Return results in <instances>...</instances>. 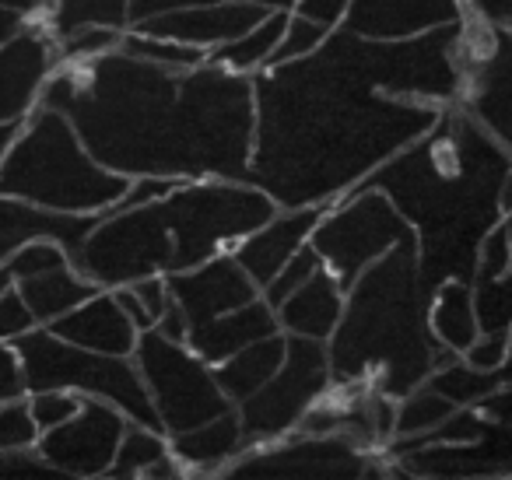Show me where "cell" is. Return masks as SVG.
I'll use <instances>...</instances> for the list:
<instances>
[{
	"label": "cell",
	"mask_w": 512,
	"mask_h": 480,
	"mask_svg": "<svg viewBox=\"0 0 512 480\" xmlns=\"http://www.w3.org/2000/svg\"><path fill=\"white\" fill-rule=\"evenodd\" d=\"M330 29H323V25L309 22V18H299L288 11V25L285 32H281L278 46H274L271 60H267V67H278V64H292V60L306 57V53H313L316 46L327 39Z\"/></svg>",
	"instance_id": "obj_33"
},
{
	"label": "cell",
	"mask_w": 512,
	"mask_h": 480,
	"mask_svg": "<svg viewBox=\"0 0 512 480\" xmlns=\"http://www.w3.org/2000/svg\"><path fill=\"white\" fill-rule=\"evenodd\" d=\"M32 326H36V319H32L29 305L22 302L15 284H11L8 291H0V340L22 337V333L32 330Z\"/></svg>",
	"instance_id": "obj_39"
},
{
	"label": "cell",
	"mask_w": 512,
	"mask_h": 480,
	"mask_svg": "<svg viewBox=\"0 0 512 480\" xmlns=\"http://www.w3.org/2000/svg\"><path fill=\"white\" fill-rule=\"evenodd\" d=\"M320 267H323L320 253H316V249L306 242V246H299V249H295V253L288 256L285 263H281V270H278V274H274L271 281H267L264 288H260V298H264V302L274 309V305H278L281 298L288 295V291H295L302 281H306V277H313Z\"/></svg>",
	"instance_id": "obj_32"
},
{
	"label": "cell",
	"mask_w": 512,
	"mask_h": 480,
	"mask_svg": "<svg viewBox=\"0 0 512 480\" xmlns=\"http://www.w3.org/2000/svg\"><path fill=\"white\" fill-rule=\"evenodd\" d=\"M425 386H432L439 396H446L453 407H477L484 396H491L495 389L505 386V368L495 372H481V368L467 365V361L456 354V358L442 361L428 372Z\"/></svg>",
	"instance_id": "obj_25"
},
{
	"label": "cell",
	"mask_w": 512,
	"mask_h": 480,
	"mask_svg": "<svg viewBox=\"0 0 512 480\" xmlns=\"http://www.w3.org/2000/svg\"><path fill=\"white\" fill-rule=\"evenodd\" d=\"M43 25L53 39L67 36L85 25H106V29H127L130 0H53L43 15Z\"/></svg>",
	"instance_id": "obj_26"
},
{
	"label": "cell",
	"mask_w": 512,
	"mask_h": 480,
	"mask_svg": "<svg viewBox=\"0 0 512 480\" xmlns=\"http://www.w3.org/2000/svg\"><path fill=\"white\" fill-rule=\"evenodd\" d=\"M460 18V0H351L341 25L369 39H404Z\"/></svg>",
	"instance_id": "obj_15"
},
{
	"label": "cell",
	"mask_w": 512,
	"mask_h": 480,
	"mask_svg": "<svg viewBox=\"0 0 512 480\" xmlns=\"http://www.w3.org/2000/svg\"><path fill=\"white\" fill-rule=\"evenodd\" d=\"M169 452V438L162 431L148 428V424H137V421H127L120 435V445H116V456L109 463L106 477L113 480H130V477H141L158 456Z\"/></svg>",
	"instance_id": "obj_28"
},
{
	"label": "cell",
	"mask_w": 512,
	"mask_h": 480,
	"mask_svg": "<svg viewBox=\"0 0 512 480\" xmlns=\"http://www.w3.org/2000/svg\"><path fill=\"white\" fill-rule=\"evenodd\" d=\"M218 477L232 480H355L383 477V466L369 449L355 445L348 435H306L288 431L264 445H249L221 466Z\"/></svg>",
	"instance_id": "obj_9"
},
{
	"label": "cell",
	"mask_w": 512,
	"mask_h": 480,
	"mask_svg": "<svg viewBox=\"0 0 512 480\" xmlns=\"http://www.w3.org/2000/svg\"><path fill=\"white\" fill-rule=\"evenodd\" d=\"M123 428H127V414L120 407L99 396H85L78 414L39 431L36 452L60 477H106Z\"/></svg>",
	"instance_id": "obj_10"
},
{
	"label": "cell",
	"mask_w": 512,
	"mask_h": 480,
	"mask_svg": "<svg viewBox=\"0 0 512 480\" xmlns=\"http://www.w3.org/2000/svg\"><path fill=\"white\" fill-rule=\"evenodd\" d=\"M22 302L29 305L36 326H50L53 319H60L64 312H71L78 302H85L88 295H95V284L85 281L71 263L64 267L43 270V274H29L22 281H15Z\"/></svg>",
	"instance_id": "obj_23"
},
{
	"label": "cell",
	"mask_w": 512,
	"mask_h": 480,
	"mask_svg": "<svg viewBox=\"0 0 512 480\" xmlns=\"http://www.w3.org/2000/svg\"><path fill=\"white\" fill-rule=\"evenodd\" d=\"M327 204H306V207H278L271 218L260 228H253L249 235H242L228 253L249 274V281L256 288H264L274 274L281 270V263L295 253L299 246L309 242V232L316 228V221L323 218Z\"/></svg>",
	"instance_id": "obj_14"
},
{
	"label": "cell",
	"mask_w": 512,
	"mask_h": 480,
	"mask_svg": "<svg viewBox=\"0 0 512 480\" xmlns=\"http://www.w3.org/2000/svg\"><path fill=\"white\" fill-rule=\"evenodd\" d=\"M474 281H495V277H509L512 267V249H509V218H498L484 228L474 249Z\"/></svg>",
	"instance_id": "obj_30"
},
{
	"label": "cell",
	"mask_w": 512,
	"mask_h": 480,
	"mask_svg": "<svg viewBox=\"0 0 512 480\" xmlns=\"http://www.w3.org/2000/svg\"><path fill=\"white\" fill-rule=\"evenodd\" d=\"M57 64V43L43 18H25L22 29L0 43V127L22 123L36 109L39 92Z\"/></svg>",
	"instance_id": "obj_11"
},
{
	"label": "cell",
	"mask_w": 512,
	"mask_h": 480,
	"mask_svg": "<svg viewBox=\"0 0 512 480\" xmlns=\"http://www.w3.org/2000/svg\"><path fill=\"white\" fill-rule=\"evenodd\" d=\"M0 477H36V480H50V477H60L50 463L36 452V445L29 449H0Z\"/></svg>",
	"instance_id": "obj_37"
},
{
	"label": "cell",
	"mask_w": 512,
	"mask_h": 480,
	"mask_svg": "<svg viewBox=\"0 0 512 480\" xmlns=\"http://www.w3.org/2000/svg\"><path fill=\"white\" fill-rule=\"evenodd\" d=\"M127 183V176L95 162L71 120L43 102H36V109L18 123L8 151L0 155V197L29 200L50 211H113Z\"/></svg>",
	"instance_id": "obj_4"
},
{
	"label": "cell",
	"mask_w": 512,
	"mask_h": 480,
	"mask_svg": "<svg viewBox=\"0 0 512 480\" xmlns=\"http://www.w3.org/2000/svg\"><path fill=\"white\" fill-rule=\"evenodd\" d=\"M453 403L446 396H439L432 386H414L411 393H404L397 400V421H393V438L390 442H407V438H421L442 424L449 414H453Z\"/></svg>",
	"instance_id": "obj_27"
},
{
	"label": "cell",
	"mask_w": 512,
	"mask_h": 480,
	"mask_svg": "<svg viewBox=\"0 0 512 480\" xmlns=\"http://www.w3.org/2000/svg\"><path fill=\"white\" fill-rule=\"evenodd\" d=\"M22 22H25L22 15H15V11H4V8H0V43H4V39H8L11 32L22 29Z\"/></svg>",
	"instance_id": "obj_47"
},
{
	"label": "cell",
	"mask_w": 512,
	"mask_h": 480,
	"mask_svg": "<svg viewBox=\"0 0 512 480\" xmlns=\"http://www.w3.org/2000/svg\"><path fill=\"white\" fill-rule=\"evenodd\" d=\"M428 333H432L435 344L453 354H463L481 337L470 281H463V277H442L435 284L432 298H428Z\"/></svg>",
	"instance_id": "obj_21"
},
{
	"label": "cell",
	"mask_w": 512,
	"mask_h": 480,
	"mask_svg": "<svg viewBox=\"0 0 512 480\" xmlns=\"http://www.w3.org/2000/svg\"><path fill=\"white\" fill-rule=\"evenodd\" d=\"M165 438H169V452L179 459L183 473H200V477H204V473L207 477H218L221 466L246 449L235 407L211 417V421L197 424V428L179 431V435H165Z\"/></svg>",
	"instance_id": "obj_20"
},
{
	"label": "cell",
	"mask_w": 512,
	"mask_h": 480,
	"mask_svg": "<svg viewBox=\"0 0 512 480\" xmlns=\"http://www.w3.org/2000/svg\"><path fill=\"white\" fill-rule=\"evenodd\" d=\"M474 312L481 333H509V277L477 281Z\"/></svg>",
	"instance_id": "obj_34"
},
{
	"label": "cell",
	"mask_w": 512,
	"mask_h": 480,
	"mask_svg": "<svg viewBox=\"0 0 512 480\" xmlns=\"http://www.w3.org/2000/svg\"><path fill=\"white\" fill-rule=\"evenodd\" d=\"M193 4H225V0H130V22H141V18L162 15L172 8H193ZM249 4H260L267 11H292L295 0H249Z\"/></svg>",
	"instance_id": "obj_40"
},
{
	"label": "cell",
	"mask_w": 512,
	"mask_h": 480,
	"mask_svg": "<svg viewBox=\"0 0 512 480\" xmlns=\"http://www.w3.org/2000/svg\"><path fill=\"white\" fill-rule=\"evenodd\" d=\"M46 330L57 333V337L67 340V344L88 347V351H99V354H120V358H130V354H134L137 333H141L127 319V312L120 309L113 291H106V288L88 295L85 302H78L60 319H53Z\"/></svg>",
	"instance_id": "obj_16"
},
{
	"label": "cell",
	"mask_w": 512,
	"mask_h": 480,
	"mask_svg": "<svg viewBox=\"0 0 512 480\" xmlns=\"http://www.w3.org/2000/svg\"><path fill=\"white\" fill-rule=\"evenodd\" d=\"M113 298L120 302V309L127 312V319L137 326V330H151V316L148 309L141 305V298L134 295V288L130 284H120V288H113Z\"/></svg>",
	"instance_id": "obj_44"
},
{
	"label": "cell",
	"mask_w": 512,
	"mask_h": 480,
	"mask_svg": "<svg viewBox=\"0 0 512 480\" xmlns=\"http://www.w3.org/2000/svg\"><path fill=\"white\" fill-rule=\"evenodd\" d=\"M309 246L320 253L323 267L337 277L341 288H348L372 260L393 246H418V228L407 221V214L376 186H358V190L337 197L323 211L316 228L309 232Z\"/></svg>",
	"instance_id": "obj_6"
},
{
	"label": "cell",
	"mask_w": 512,
	"mask_h": 480,
	"mask_svg": "<svg viewBox=\"0 0 512 480\" xmlns=\"http://www.w3.org/2000/svg\"><path fill=\"white\" fill-rule=\"evenodd\" d=\"M330 389L334 386H330L327 340L285 333V358H281L278 372L256 393H249L246 400L235 403L246 449L249 445L274 442V438L295 431L299 417L320 396H327Z\"/></svg>",
	"instance_id": "obj_8"
},
{
	"label": "cell",
	"mask_w": 512,
	"mask_h": 480,
	"mask_svg": "<svg viewBox=\"0 0 512 480\" xmlns=\"http://www.w3.org/2000/svg\"><path fill=\"white\" fill-rule=\"evenodd\" d=\"M428 284L418 246H393L344 288V309L327 337L330 386H365L400 400L435 365L456 358L428 333Z\"/></svg>",
	"instance_id": "obj_3"
},
{
	"label": "cell",
	"mask_w": 512,
	"mask_h": 480,
	"mask_svg": "<svg viewBox=\"0 0 512 480\" xmlns=\"http://www.w3.org/2000/svg\"><path fill=\"white\" fill-rule=\"evenodd\" d=\"M278 330L281 326H278L274 309L256 295L253 302L239 305V309L225 312V316H214V319H207V323L190 326L183 344L190 347L197 358H204L207 365H218V361H225L228 354H235L239 347L253 344V340H260V337H271V333H278Z\"/></svg>",
	"instance_id": "obj_18"
},
{
	"label": "cell",
	"mask_w": 512,
	"mask_h": 480,
	"mask_svg": "<svg viewBox=\"0 0 512 480\" xmlns=\"http://www.w3.org/2000/svg\"><path fill=\"white\" fill-rule=\"evenodd\" d=\"M341 309H344V288L337 284V277L327 267H320L313 277H306L299 288L288 291L274 305V316H278L281 333L327 340L334 333L337 319H341Z\"/></svg>",
	"instance_id": "obj_19"
},
{
	"label": "cell",
	"mask_w": 512,
	"mask_h": 480,
	"mask_svg": "<svg viewBox=\"0 0 512 480\" xmlns=\"http://www.w3.org/2000/svg\"><path fill=\"white\" fill-rule=\"evenodd\" d=\"M130 358H134L137 375L148 389V400L165 435L190 431L235 407L214 382L211 365L197 358L183 340L162 337L155 326L137 333Z\"/></svg>",
	"instance_id": "obj_7"
},
{
	"label": "cell",
	"mask_w": 512,
	"mask_h": 480,
	"mask_svg": "<svg viewBox=\"0 0 512 480\" xmlns=\"http://www.w3.org/2000/svg\"><path fill=\"white\" fill-rule=\"evenodd\" d=\"M120 50L130 53V57L151 60L158 67H172V71H186V67L204 64L207 50H197V46L176 43V39H158V36H144V32L123 29Z\"/></svg>",
	"instance_id": "obj_29"
},
{
	"label": "cell",
	"mask_w": 512,
	"mask_h": 480,
	"mask_svg": "<svg viewBox=\"0 0 512 480\" xmlns=\"http://www.w3.org/2000/svg\"><path fill=\"white\" fill-rule=\"evenodd\" d=\"M36 438L39 428L29 414V396L0 400V449H29Z\"/></svg>",
	"instance_id": "obj_35"
},
{
	"label": "cell",
	"mask_w": 512,
	"mask_h": 480,
	"mask_svg": "<svg viewBox=\"0 0 512 480\" xmlns=\"http://www.w3.org/2000/svg\"><path fill=\"white\" fill-rule=\"evenodd\" d=\"M169 281L172 302L183 309L186 330L197 323H207L214 316H225V312L239 309V305L253 302L260 295L249 274L232 260V253H214L211 260L197 263L190 270H179V274H165Z\"/></svg>",
	"instance_id": "obj_12"
},
{
	"label": "cell",
	"mask_w": 512,
	"mask_h": 480,
	"mask_svg": "<svg viewBox=\"0 0 512 480\" xmlns=\"http://www.w3.org/2000/svg\"><path fill=\"white\" fill-rule=\"evenodd\" d=\"M95 221H99V214H64L18 197H0V263L15 249H22L25 242L36 239L57 242L71 256L81 246V239L95 228Z\"/></svg>",
	"instance_id": "obj_17"
},
{
	"label": "cell",
	"mask_w": 512,
	"mask_h": 480,
	"mask_svg": "<svg viewBox=\"0 0 512 480\" xmlns=\"http://www.w3.org/2000/svg\"><path fill=\"white\" fill-rule=\"evenodd\" d=\"M281 358H285V333L278 330V333H271V337H260V340H253V344L239 347V351L228 354L225 361L211 365V372H214V382L221 386V393L232 403H239L278 372Z\"/></svg>",
	"instance_id": "obj_22"
},
{
	"label": "cell",
	"mask_w": 512,
	"mask_h": 480,
	"mask_svg": "<svg viewBox=\"0 0 512 480\" xmlns=\"http://www.w3.org/2000/svg\"><path fill=\"white\" fill-rule=\"evenodd\" d=\"M155 330L162 333V337H169V340H186V316H183V309L172 302V298H169V305H165L162 316L155 319Z\"/></svg>",
	"instance_id": "obj_45"
},
{
	"label": "cell",
	"mask_w": 512,
	"mask_h": 480,
	"mask_svg": "<svg viewBox=\"0 0 512 480\" xmlns=\"http://www.w3.org/2000/svg\"><path fill=\"white\" fill-rule=\"evenodd\" d=\"M351 0H295L292 15L309 18V22L323 25V29H337L348 15Z\"/></svg>",
	"instance_id": "obj_41"
},
{
	"label": "cell",
	"mask_w": 512,
	"mask_h": 480,
	"mask_svg": "<svg viewBox=\"0 0 512 480\" xmlns=\"http://www.w3.org/2000/svg\"><path fill=\"white\" fill-rule=\"evenodd\" d=\"M39 102L71 120L95 162L127 179L246 176L256 127L253 74L207 60L172 71L116 46L57 64Z\"/></svg>",
	"instance_id": "obj_2"
},
{
	"label": "cell",
	"mask_w": 512,
	"mask_h": 480,
	"mask_svg": "<svg viewBox=\"0 0 512 480\" xmlns=\"http://www.w3.org/2000/svg\"><path fill=\"white\" fill-rule=\"evenodd\" d=\"M460 358L467 361V365L481 368V372L505 368V361H509V333H481Z\"/></svg>",
	"instance_id": "obj_38"
},
{
	"label": "cell",
	"mask_w": 512,
	"mask_h": 480,
	"mask_svg": "<svg viewBox=\"0 0 512 480\" xmlns=\"http://www.w3.org/2000/svg\"><path fill=\"white\" fill-rule=\"evenodd\" d=\"M288 25V11H267L264 18L256 25H249L246 32H239L235 39H228V43L214 46V50H207V64H218L225 67V71H235V74H256L264 71L267 60H271L274 46H278L281 32H285Z\"/></svg>",
	"instance_id": "obj_24"
},
{
	"label": "cell",
	"mask_w": 512,
	"mask_h": 480,
	"mask_svg": "<svg viewBox=\"0 0 512 480\" xmlns=\"http://www.w3.org/2000/svg\"><path fill=\"white\" fill-rule=\"evenodd\" d=\"M15 130H18V123H4V127H0V155L8 151L11 137H15Z\"/></svg>",
	"instance_id": "obj_48"
},
{
	"label": "cell",
	"mask_w": 512,
	"mask_h": 480,
	"mask_svg": "<svg viewBox=\"0 0 512 480\" xmlns=\"http://www.w3.org/2000/svg\"><path fill=\"white\" fill-rule=\"evenodd\" d=\"M463 15L481 18L495 29H509V0H460Z\"/></svg>",
	"instance_id": "obj_43"
},
{
	"label": "cell",
	"mask_w": 512,
	"mask_h": 480,
	"mask_svg": "<svg viewBox=\"0 0 512 480\" xmlns=\"http://www.w3.org/2000/svg\"><path fill=\"white\" fill-rule=\"evenodd\" d=\"M264 15L267 8H260V4L225 0V4H193V8H172L162 11V15H148L141 22H130L127 29L158 39H176V43L197 46V50H214V46L246 32Z\"/></svg>",
	"instance_id": "obj_13"
},
{
	"label": "cell",
	"mask_w": 512,
	"mask_h": 480,
	"mask_svg": "<svg viewBox=\"0 0 512 480\" xmlns=\"http://www.w3.org/2000/svg\"><path fill=\"white\" fill-rule=\"evenodd\" d=\"M25 396H29V414L39 431L53 428V424L78 414L81 400H85V396L74 393V389H39V393H25Z\"/></svg>",
	"instance_id": "obj_36"
},
{
	"label": "cell",
	"mask_w": 512,
	"mask_h": 480,
	"mask_svg": "<svg viewBox=\"0 0 512 480\" xmlns=\"http://www.w3.org/2000/svg\"><path fill=\"white\" fill-rule=\"evenodd\" d=\"M253 106V151L242 179L278 207H330L442 116V106L383 92L372 39L344 25L306 57L256 71Z\"/></svg>",
	"instance_id": "obj_1"
},
{
	"label": "cell",
	"mask_w": 512,
	"mask_h": 480,
	"mask_svg": "<svg viewBox=\"0 0 512 480\" xmlns=\"http://www.w3.org/2000/svg\"><path fill=\"white\" fill-rule=\"evenodd\" d=\"M15 396H25L22 361L11 340H0V400H15Z\"/></svg>",
	"instance_id": "obj_42"
},
{
	"label": "cell",
	"mask_w": 512,
	"mask_h": 480,
	"mask_svg": "<svg viewBox=\"0 0 512 480\" xmlns=\"http://www.w3.org/2000/svg\"><path fill=\"white\" fill-rule=\"evenodd\" d=\"M123 39V29H106V25H85V29H74L67 36L53 39L60 53V64H78V60H92L99 53L116 50Z\"/></svg>",
	"instance_id": "obj_31"
},
{
	"label": "cell",
	"mask_w": 512,
	"mask_h": 480,
	"mask_svg": "<svg viewBox=\"0 0 512 480\" xmlns=\"http://www.w3.org/2000/svg\"><path fill=\"white\" fill-rule=\"evenodd\" d=\"M22 361V379L25 393H39V389H74L81 396H99V400L113 403L127 414V421L148 424V428L162 431L155 417V407L148 400L141 375H137L134 358H120V354H99L88 347L67 344L46 326H32L22 337L11 340ZM165 435V431H162Z\"/></svg>",
	"instance_id": "obj_5"
},
{
	"label": "cell",
	"mask_w": 512,
	"mask_h": 480,
	"mask_svg": "<svg viewBox=\"0 0 512 480\" xmlns=\"http://www.w3.org/2000/svg\"><path fill=\"white\" fill-rule=\"evenodd\" d=\"M4 11H15L22 18H39V0H0Z\"/></svg>",
	"instance_id": "obj_46"
}]
</instances>
